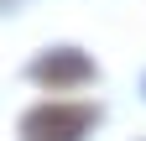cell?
Here are the masks:
<instances>
[{
  "label": "cell",
  "instance_id": "6da1fadb",
  "mask_svg": "<svg viewBox=\"0 0 146 141\" xmlns=\"http://www.w3.org/2000/svg\"><path fill=\"white\" fill-rule=\"evenodd\" d=\"M99 126L94 104H63V99H42L21 115V141H84Z\"/></svg>",
  "mask_w": 146,
  "mask_h": 141
},
{
  "label": "cell",
  "instance_id": "7a4b0ae2",
  "mask_svg": "<svg viewBox=\"0 0 146 141\" xmlns=\"http://www.w3.org/2000/svg\"><path fill=\"white\" fill-rule=\"evenodd\" d=\"M26 73L42 84V89H73V84H89V78H94V63H89L78 47H58V52H42Z\"/></svg>",
  "mask_w": 146,
  "mask_h": 141
}]
</instances>
